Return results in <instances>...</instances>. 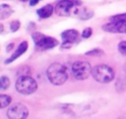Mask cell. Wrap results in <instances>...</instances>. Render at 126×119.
<instances>
[{
	"label": "cell",
	"instance_id": "obj_1",
	"mask_svg": "<svg viewBox=\"0 0 126 119\" xmlns=\"http://www.w3.org/2000/svg\"><path fill=\"white\" fill-rule=\"evenodd\" d=\"M47 77L49 81L54 86H62L67 80V71L63 65L54 62L47 70Z\"/></svg>",
	"mask_w": 126,
	"mask_h": 119
},
{
	"label": "cell",
	"instance_id": "obj_2",
	"mask_svg": "<svg viewBox=\"0 0 126 119\" xmlns=\"http://www.w3.org/2000/svg\"><path fill=\"white\" fill-rule=\"evenodd\" d=\"M92 77L100 84H109L115 77L113 68L109 65H97L92 69Z\"/></svg>",
	"mask_w": 126,
	"mask_h": 119
},
{
	"label": "cell",
	"instance_id": "obj_3",
	"mask_svg": "<svg viewBox=\"0 0 126 119\" xmlns=\"http://www.w3.org/2000/svg\"><path fill=\"white\" fill-rule=\"evenodd\" d=\"M16 89L19 94L24 96L32 95L37 91L38 89V84L32 77L28 75L20 76L18 78L17 82H16Z\"/></svg>",
	"mask_w": 126,
	"mask_h": 119
},
{
	"label": "cell",
	"instance_id": "obj_4",
	"mask_svg": "<svg viewBox=\"0 0 126 119\" xmlns=\"http://www.w3.org/2000/svg\"><path fill=\"white\" fill-rule=\"evenodd\" d=\"M79 6H82L81 0H59L54 7V12L58 16L69 17L73 16L74 11Z\"/></svg>",
	"mask_w": 126,
	"mask_h": 119
},
{
	"label": "cell",
	"instance_id": "obj_5",
	"mask_svg": "<svg viewBox=\"0 0 126 119\" xmlns=\"http://www.w3.org/2000/svg\"><path fill=\"white\" fill-rule=\"evenodd\" d=\"M32 39L35 44V48L39 51L49 50V49H52L59 45V41L55 38L48 37V36L43 35V33H40V32H33Z\"/></svg>",
	"mask_w": 126,
	"mask_h": 119
},
{
	"label": "cell",
	"instance_id": "obj_6",
	"mask_svg": "<svg viewBox=\"0 0 126 119\" xmlns=\"http://www.w3.org/2000/svg\"><path fill=\"white\" fill-rule=\"evenodd\" d=\"M72 75L76 80H85L92 75L91 65L84 60H79L72 65Z\"/></svg>",
	"mask_w": 126,
	"mask_h": 119
},
{
	"label": "cell",
	"instance_id": "obj_7",
	"mask_svg": "<svg viewBox=\"0 0 126 119\" xmlns=\"http://www.w3.org/2000/svg\"><path fill=\"white\" fill-rule=\"evenodd\" d=\"M7 116L10 119H24L29 116V110L24 105L17 102L9 107L7 111Z\"/></svg>",
	"mask_w": 126,
	"mask_h": 119
},
{
	"label": "cell",
	"instance_id": "obj_8",
	"mask_svg": "<svg viewBox=\"0 0 126 119\" xmlns=\"http://www.w3.org/2000/svg\"><path fill=\"white\" fill-rule=\"evenodd\" d=\"M103 30L113 33H126V21H110L103 24Z\"/></svg>",
	"mask_w": 126,
	"mask_h": 119
},
{
	"label": "cell",
	"instance_id": "obj_9",
	"mask_svg": "<svg viewBox=\"0 0 126 119\" xmlns=\"http://www.w3.org/2000/svg\"><path fill=\"white\" fill-rule=\"evenodd\" d=\"M79 37H80V33H79L75 29H69V30H65L61 33V38L63 41L71 42V44L78 42Z\"/></svg>",
	"mask_w": 126,
	"mask_h": 119
},
{
	"label": "cell",
	"instance_id": "obj_10",
	"mask_svg": "<svg viewBox=\"0 0 126 119\" xmlns=\"http://www.w3.org/2000/svg\"><path fill=\"white\" fill-rule=\"evenodd\" d=\"M27 50H28V42H27V41H22L21 44L18 46V48L16 49V51L13 52V55L11 56L9 59H7L4 62H6V64H10V62L15 61V60L18 59V58H19L21 55H23Z\"/></svg>",
	"mask_w": 126,
	"mask_h": 119
},
{
	"label": "cell",
	"instance_id": "obj_11",
	"mask_svg": "<svg viewBox=\"0 0 126 119\" xmlns=\"http://www.w3.org/2000/svg\"><path fill=\"white\" fill-rule=\"evenodd\" d=\"M53 11H54V8H53L52 4H47V6L42 7V8L38 9L37 10V13L40 18L42 19H46V18H49L52 16Z\"/></svg>",
	"mask_w": 126,
	"mask_h": 119
},
{
	"label": "cell",
	"instance_id": "obj_12",
	"mask_svg": "<svg viewBox=\"0 0 126 119\" xmlns=\"http://www.w3.org/2000/svg\"><path fill=\"white\" fill-rule=\"evenodd\" d=\"M13 13V9L9 4H1L0 6V20L9 18Z\"/></svg>",
	"mask_w": 126,
	"mask_h": 119
},
{
	"label": "cell",
	"instance_id": "obj_13",
	"mask_svg": "<svg viewBox=\"0 0 126 119\" xmlns=\"http://www.w3.org/2000/svg\"><path fill=\"white\" fill-rule=\"evenodd\" d=\"M12 99H11L10 96L8 95H0V109L1 108H6L9 105L11 104Z\"/></svg>",
	"mask_w": 126,
	"mask_h": 119
},
{
	"label": "cell",
	"instance_id": "obj_14",
	"mask_svg": "<svg viewBox=\"0 0 126 119\" xmlns=\"http://www.w3.org/2000/svg\"><path fill=\"white\" fill-rule=\"evenodd\" d=\"M10 86V79L8 77H1L0 78V89L1 90H6V89L9 88Z\"/></svg>",
	"mask_w": 126,
	"mask_h": 119
},
{
	"label": "cell",
	"instance_id": "obj_15",
	"mask_svg": "<svg viewBox=\"0 0 126 119\" xmlns=\"http://www.w3.org/2000/svg\"><path fill=\"white\" fill-rule=\"evenodd\" d=\"M85 55L91 56V57H101V56L104 55V51L98 49V48H96V49H93V50H91V51H87Z\"/></svg>",
	"mask_w": 126,
	"mask_h": 119
},
{
	"label": "cell",
	"instance_id": "obj_16",
	"mask_svg": "<svg viewBox=\"0 0 126 119\" xmlns=\"http://www.w3.org/2000/svg\"><path fill=\"white\" fill-rule=\"evenodd\" d=\"M110 21H126V13H120V15L112 16Z\"/></svg>",
	"mask_w": 126,
	"mask_h": 119
},
{
	"label": "cell",
	"instance_id": "obj_17",
	"mask_svg": "<svg viewBox=\"0 0 126 119\" xmlns=\"http://www.w3.org/2000/svg\"><path fill=\"white\" fill-rule=\"evenodd\" d=\"M19 28H20V21H18V20H15V21H12L10 24V30L12 31V32L18 31Z\"/></svg>",
	"mask_w": 126,
	"mask_h": 119
},
{
	"label": "cell",
	"instance_id": "obj_18",
	"mask_svg": "<svg viewBox=\"0 0 126 119\" xmlns=\"http://www.w3.org/2000/svg\"><path fill=\"white\" fill-rule=\"evenodd\" d=\"M118 51L123 56H126V41H121L118 44Z\"/></svg>",
	"mask_w": 126,
	"mask_h": 119
},
{
	"label": "cell",
	"instance_id": "obj_19",
	"mask_svg": "<svg viewBox=\"0 0 126 119\" xmlns=\"http://www.w3.org/2000/svg\"><path fill=\"white\" fill-rule=\"evenodd\" d=\"M92 28H90V27H87V28H85L84 30H83L82 32V37L84 38V39H87V38H90L92 36Z\"/></svg>",
	"mask_w": 126,
	"mask_h": 119
},
{
	"label": "cell",
	"instance_id": "obj_20",
	"mask_svg": "<svg viewBox=\"0 0 126 119\" xmlns=\"http://www.w3.org/2000/svg\"><path fill=\"white\" fill-rule=\"evenodd\" d=\"M29 1H30V6H31V7H33V6H35V4L39 3L40 0H29Z\"/></svg>",
	"mask_w": 126,
	"mask_h": 119
},
{
	"label": "cell",
	"instance_id": "obj_21",
	"mask_svg": "<svg viewBox=\"0 0 126 119\" xmlns=\"http://www.w3.org/2000/svg\"><path fill=\"white\" fill-rule=\"evenodd\" d=\"M13 46H15V45H13V44H10V45H9V46L7 47V51H10L11 49L13 48Z\"/></svg>",
	"mask_w": 126,
	"mask_h": 119
},
{
	"label": "cell",
	"instance_id": "obj_22",
	"mask_svg": "<svg viewBox=\"0 0 126 119\" xmlns=\"http://www.w3.org/2000/svg\"><path fill=\"white\" fill-rule=\"evenodd\" d=\"M2 29H3V26H2V24H0V32H3V30H2Z\"/></svg>",
	"mask_w": 126,
	"mask_h": 119
},
{
	"label": "cell",
	"instance_id": "obj_23",
	"mask_svg": "<svg viewBox=\"0 0 126 119\" xmlns=\"http://www.w3.org/2000/svg\"><path fill=\"white\" fill-rule=\"evenodd\" d=\"M20 1H22V2H26V1H28V0H20Z\"/></svg>",
	"mask_w": 126,
	"mask_h": 119
}]
</instances>
